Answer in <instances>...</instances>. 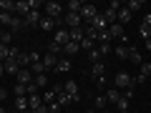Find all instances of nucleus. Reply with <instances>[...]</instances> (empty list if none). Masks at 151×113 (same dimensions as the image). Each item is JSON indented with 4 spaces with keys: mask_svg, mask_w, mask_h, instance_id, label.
<instances>
[{
    "mask_svg": "<svg viewBox=\"0 0 151 113\" xmlns=\"http://www.w3.org/2000/svg\"><path fill=\"white\" fill-rule=\"evenodd\" d=\"M136 83H134V75L126 73V70H121V73H116V78H113V88H126V91H131Z\"/></svg>",
    "mask_w": 151,
    "mask_h": 113,
    "instance_id": "f257e3e1",
    "label": "nucleus"
},
{
    "mask_svg": "<svg viewBox=\"0 0 151 113\" xmlns=\"http://www.w3.org/2000/svg\"><path fill=\"white\" fill-rule=\"evenodd\" d=\"M45 18H53V20H60V13H63V5L60 3H55V0H50V3H45Z\"/></svg>",
    "mask_w": 151,
    "mask_h": 113,
    "instance_id": "f03ea898",
    "label": "nucleus"
},
{
    "mask_svg": "<svg viewBox=\"0 0 151 113\" xmlns=\"http://www.w3.org/2000/svg\"><path fill=\"white\" fill-rule=\"evenodd\" d=\"M98 15V10H96V5H91V3H86V5L81 8V20H83V25H91V20Z\"/></svg>",
    "mask_w": 151,
    "mask_h": 113,
    "instance_id": "7ed1b4c3",
    "label": "nucleus"
},
{
    "mask_svg": "<svg viewBox=\"0 0 151 113\" xmlns=\"http://www.w3.org/2000/svg\"><path fill=\"white\" fill-rule=\"evenodd\" d=\"M63 23H65V28H68V30H73V28H81V25H83L81 13H65V15H63Z\"/></svg>",
    "mask_w": 151,
    "mask_h": 113,
    "instance_id": "20e7f679",
    "label": "nucleus"
},
{
    "mask_svg": "<svg viewBox=\"0 0 151 113\" xmlns=\"http://www.w3.org/2000/svg\"><path fill=\"white\" fill-rule=\"evenodd\" d=\"M108 35H111V40L116 38V40L126 43V30H124V25H119V23H113V25H108Z\"/></svg>",
    "mask_w": 151,
    "mask_h": 113,
    "instance_id": "39448f33",
    "label": "nucleus"
},
{
    "mask_svg": "<svg viewBox=\"0 0 151 113\" xmlns=\"http://www.w3.org/2000/svg\"><path fill=\"white\" fill-rule=\"evenodd\" d=\"M63 91L68 93L70 98H73V103L81 101V93H78V86H76V81H65V83H63Z\"/></svg>",
    "mask_w": 151,
    "mask_h": 113,
    "instance_id": "423d86ee",
    "label": "nucleus"
},
{
    "mask_svg": "<svg viewBox=\"0 0 151 113\" xmlns=\"http://www.w3.org/2000/svg\"><path fill=\"white\" fill-rule=\"evenodd\" d=\"M40 18H43L40 10H30L25 18H23V20H25V28H38V25H40Z\"/></svg>",
    "mask_w": 151,
    "mask_h": 113,
    "instance_id": "0eeeda50",
    "label": "nucleus"
},
{
    "mask_svg": "<svg viewBox=\"0 0 151 113\" xmlns=\"http://www.w3.org/2000/svg\"><path fill=\"white\" fill-rule=\"evenodd\" d=\"M68 40H70V30H68V28H58V30H55V40H53V43L63 48Z\"/></svg>",
    "mask_w": 151,
    "mask_h": 113,
    "instance_id": "6e6552de",
    "label": "nucleus"
},
{
    "mask_svg": "<svg viewBox=\"0 0 151 113\" xmlns=\"http://www.w3.org/2000/svg\"><path fill=\"white\" fill-rule=\"evenodd\" d=\"M33 78H35V75L30 73V68H20V70H18V75H15V81H18V83H23V86H30Z\"/></svg>",
    "mask_w": 151,
    "mask_h": 113,
    "instance_id": "1a4fd4ad",
    "label": "nucleus"
},
{
    "mask_svg": "<svg viewBox=\"0 0 151 113\" xmlns=\"http://www.w3.org/2000/svg\"><path fill=\"white\" fill-rule=\"evenodd\" d=\"M131 18H134V13H131L129 10V8H124V5H121V10H119V15H116V23H119V25H129V23H131Z\"/></svg>",
    "mask_w": 151,
    "mask_h": 113,
    "instance_id": "9d476101",
    "label": "nucleus"
},
{
    "mask_svg": "<svg viewBox=\"0 0 151 113\" xmlns=\"http://www.w3.org/2000/svg\"><path fill=\"white\" fill-rule=\"evenodd\" d=\"M103 73H106V65H103V63H93L91 65V78H93V81H103V78H106V75H103Z\"/></svg>",
    "mask_w": 151,
    "mask_h": 113,
    "instance_id": "9b49d317",
    "label": "nucleus"
},
{
    "mask_svg": "<svg viewBox=\"0 0 151 113\" xmlns=\"http://www.w3.org/2000/svg\"><path fill=\"white\" fill-rule=\"evenodd\" d=\"M3 68H5V75H18L20 65H18V60H15V58H8L5 63H3Z\"/></svg>",
    "mask_w": 151,
    "mask_h": 113,
    "instance_id": "f8f14e48",
    "label": "nucleus"
},
{
    "mask_svg": "<svg viewBox=\"0 0 151 113\" xmlns=\"http://www.w3.org/2000/svg\"><path fill=\"white\" fill-rule=\"evenodd\" d=\"M81 50V43H73V40H68V43L63 45V53H65V58H70V55H76Z\"/></svg>",
    "mask_w": 151,
    "mask_h": 113,
    "instance_id": "ddd939ff",
    "label": "nucleus"
},
{
    "mask_svg": "<svg viewBox=\"0 0 151 113\" xmlns=\"http://www.w3.org/2000/svg\"><path fill=\"white\" fill-rule=\"evenodd\" d=\"M83 38H86V25L73 28V30H70V40H73V43H81Z\"/></svg>",
    "mask_w": 151,
    "mask_h": 113,
    "instance_id": "4468645a",
    "label": "nucleus"
},
{
    "mask_svg": "<svg viewBox=\"0 0 151 113\" xmlns=\"http://www.w3.org/2000/svg\"><path fill=\"white\" fill-rule=\"evenodd\" d=\"M28 106H30V111L40 108V106H43V96H40V93H33V96H28Z\"/></svg>",
    "mask_w": 151,
    "mask_h": 113,
    "instance_id": "2eb2a0df",
    "label": "nucleus"
},
{
    "mask_svg": "<svg viewBox=\"0 0 151 113\" xmlns=\"http://www.w3.org/2000/svg\"><path fill=\"white\" fill-rule=\"evenodd\" d=\"M129 48H131L129 43H121V45H116V48H113V50H116V58H121V60H129Z\"/></svg>",
    "mask_w": 151,
    "mask_h": 113,
    "instance_id": "dca6fc26",
    "label": "nucleus"
},
{
    "mask_svg": "<svg viewBox=\"0 0 151 113\" xmlns=\"http://www.w3.org/2000/svg\"><path fill=\"white\" fill-rule=\"evenodd\" d=\"M23 28H25V20H23L20 15H15V18H13V23H10V28H8V30H10V33H20Z\"/></svg>",
    "mask_w": 151,
    "mask_h": 113,
    "instance_id": "f3484780",
    "label": "nucleus"
},
{
    "mask_svg": "<svg viewBox=\"0 0 151 113\" xmlns=\"http://www.w3.org/2000/svg\"><path fill=\"white\" fill-rule=\"evenodd\" d=\"M119 98H121V91H119V88H106V101H108V103H119Z\"/></svg>",
    "mask_w": 151,
    "mask_h": 113,
    "instance_id": "a211bd4d",
    "label": "nucleus"
},
{
    "mask_svg": "<svg viewBox=\"0 0 151 113\" xmlns=\"http://www.w3.org/2000/svg\"><path fill=\"white\" fill-rule=\"evenodd\" d=\"M55 70H58V73H68V70H70V58H58Z\"/></svg>",
    "mask_w": 151,
    "mask_h": 113,
    "instance_id": "6ab92c4d",
    "label": "nucleus"
},
{
    "mask_svg": "<svg viewBox=\"0 0 151 113\" xmlns=\"http://www.w3.org/2000/svg\"><path fill=\"white\" fill-rule=\"evenodd\" d=\"M55 25H58V23H55L53 18H45V15H43V18H40V25H38V28H40V30H53Z\"/></svg>",
    "mask_w": 151,
    "mask_h": 113,
    "instance_id": "aec40b11",
    "label": "nucleus"
},
{
    "mask_svg": "<svg viewBox=\"0 0 151 113\" xmlns=\"http://www.w3.org/2000/svg\"><path fill=\"white\" fill-rule=\"evenodd\" d=\"M45 70H48V68L43 65V58L38 60V63H33V65H30V73H33V75H45Z\"/></svg>",
    "mask_w": 151,
    "mask_h": 113,
    "instance_id": "412c9836",
    "label": "nucleus"
},
{
    "mask_svg": "<svg viewBox=\"0 0 151 113\" xmlns=\"http://www.w3.org/2000/svg\"><path fill=\"white\" fill-rule=\"evenodd\" d=\"M55 101H58L60 106H70V103H73V98H70L65 91H58V93H55Z\"/></svg>",
    "mask_w": 151,
    "mask_h": 113,
    "instance_id": "4be33fe9",
    "label": "nucleus"
},
{
    "mask_svg": "<svg viewBox=\"0 0 151 113\" xmlns=\"http://www.w3.org/2000/svg\"><path fill=\"white\" fill-rule=\"evenodd\" d=\"M15 111H20V113L30 111V106H28V96H23V98H15Z\"/></svg>",
    "mask_w": 151,
    "mask_h": 113,
    "instance_id": "5701e85b",
    "label": "nucleus"
},
{
    "mask_svg": "<svg viewBox=\"0 0 151 113\" xmlns=\"http://www.w3.org/2000/svg\"><path fill=\"white\" fill-rule=\"evenodd\" d=\"M129 60H131L134 65H141V63H144V58H141V53H139L136 48H129Z\"/></svg>",
    "mask_w": 151,
    "mask_h": 113,
    "instance_id": "b1692460",
    "label": "nucleus"
},
{
    "mask_svg": "<svg viewBox=\"0 0 151 113\" xmlns=\"http://www.w3.org/2000/svg\"><path fill=\"white\" fill-rule=\"evenodd\" d=\"M18 65H20V68H30V53L20 50V55H18Z\"/></svg>",
    "mask_w": 151,
    "mask_h": 113,
    "instance_id": "393cba45",
    "label": "nucleus"
},
{
    "mask_svg": "<svg viewBox=\"0 0 151 113\" xmlns=\"http://www.w3.org/2000/svg\"><path fill=\"white\" fill-rule=\"evenodd\" d=\"M83 5H86L83 0H70L65 8H68V13H81V8H83Z\"/></svg>",
    "mask_w": 151,
    "mask_h": 113,
    "instance_id": "a878e982",
    "label": "nucleus"
},
{
    "mask_svg": "<svg viewBox=\"0 0 151 113\" xmlns=\"http://www.w3.org/2000/svg\"><path fill=\"white\" fill-rule=\"evenodd\" d=\"M0 10L13 13V15H15V3H13V0H0Z\"/></svg>",
    "mask_w": 151,
    "mask_h": 113,
    "instance_id": "bb28decb",
    "label": "nucleus"
},
{
    "mask_svg": "<svg viewBox=\"0 0 151 113\" xmlns=\"http://www.w3.org/2000/svg\"><path fill=\"white\" fill-rule=\"evenodd\" d=\"M55 63H58V58H55V55H50V53H45L43 55V65H45V68H55Z\"/></svg>",
    "mask_w": 151,
    "mask_h": 113,
    "instance_id": "cd10ccee",
    "label": "nucleus"
},
{
    "mask_svg": "<svg viewBox=\"0 0 151 113\" xmlns=\"http://www.w3.org/2000/svg\"><path fill=\"white\" fill-rule=\"evenodd\" d=\"M124 8H129L131 13H136V10H141V8H144V0H129Z\"/></svg>",
    "mask_w": 151,
    "mask_h": 113,
    "instance_id": "c85d7f7f",
    "label": "nucleus"
},
{
    "mask_svg": "<svg viewBox=\"0 0 151 113\" xmlns=\"http://www.w3.org/2000/svg\"><path fill=\"white\" fill-rule=\"evenodd\" d=\"M88 58H91V63H103V55H101V50H98V48L88 50Z\"/></svg>",
    "mask_w": 151,
    "mask_h": 113,
    "instance_id": "c756f323",
    "label": "nucleus"
},
{
    "mask_svg": "<svg viewBox=\"0 0 151 113\" xmlns=\"http://www.w3.org/2000/svg\"><path fill=\"white\" fill-rule=\"evenodd\" d=\"M96 48V40H93V38H83L81 40V50H93Z\"/></svg>",
    "mask_w": 151,
    "mask_h": 113,
    "instance_id": "7c9ffc66",
    "label": "nucleus"
},
{
    "mask_svg": "<svg viewBox=\"0 0 151 113\" xmlns=\"http://www.w3.org/2000/svg\"><path fill=\"white\" fill-rule=\"evenodd\" d=\"M139 73L144 75V78H149V75H151V63H149V60H144V63L139 65Z\"/></svg>",
    "mask_w": 151,
    "mask_h": 113,
    "instance_id": "2f4dec72",
    "label": "nucleus"
},
{
    "mask_svg": "<svg viewBox=\"0 0 151 113\" xmlns=\"http://www.w3.org/2000/svg\"><path fill=\"white\" fill-rule=\"evenodd\" d=\"M33 83H35V88H45V86H48V75H35Z\"/></svg>",
    "mask_w": 151,
    "mask_h": 113,
    "instance_id": "473e14b6",
    "label": "nucleus"
},
{
    "mask_svg": "<svg viewBox=\"0 0 151 113\" xmlns=\"http://www.w3.org/2000/svg\"><path fill=\"white\" fill-rule=\"evenodd\" d=\"M10 38H13L10 30H3V28H0V43H3V45H10Z\"/></svg>",
    "mask_w": 151,
    "mask_h": 113,
    "instance_id": "72a5a7b5",
    "label": "nucleus"
},
{
    "mask_svg": "<svg viewBox=\"0 0 151 113\" xmlns=\"http://www.w3.org/2000/svg\"><path fill=\"white\" fill-rule=\"evenodd\" d=\"M139 35L144 38V40H149V38H151V28H149V25H144V23H141V25H139Z\"/></svg>",
    "mask_w": 151,
    "mask_h": 113,
    "instance_id": "f704fd0d",
    "label": "nucleus"
},
{
    "mask_svg": "<svg viewBox=\"0 0 151 113\" xmlns=\"http://www.w3.org/2000/svg\"><path fill=\"white\" fill-rule=\"evenodd\" d=\"M28 96V86H23V83H15V98H23Z\"/></svg>",
    "mask_w": 151,
    "mask_h": 113,
    "instance_id": "c9c22d12",
    "label": "nucleus"
},
{
    "mask_svg": "<svg viewBox=\"0 0 151 113\" xmlns=\"http://www.w3.org/2000/svg\"><path fill=\"white\" fill-rule=\"evenodd\" d=\"M106 106H108L106 96H96V108H98V111H106Z\"/></svg>",
    "mask_w": 151,
    "mask_h": 113,
    "instance_id": "e433bc0d",
    "label": "nucleus"
},
{
    "mask_svg": "<svg viewBox=\"0 0 151 113\" xmlns=\"http://www.w3.org/2000/svg\"><path fill=\"white\" fill-rule=\"evenodd\" d=\"M53 101H55V91H45L43 93V103H45V106H50Z\"/></svg>",
    "mask_w": 151,
    "mask_h": 113,
    "instance_id": "4c0bfd02",
    "label": "nucleus"
},
{
    "mask_svg": "<svg viewBox=\"0 0 151 113\" xmlns=\"http://www.w3.org/2000/svg\"><path fill=\"white\" fill-rule=\"evenodd\" d=\"M48 53H50V55H55V58H58V55L63 53V48H60V45H55V43H50V45H48Z\"/></svg>",
    "mask_w": 151,
    "mask_h": 113,
    "instance_id": "58836bf2",
    "label": "nucleus"
},
{
    "mask_svg": "<svg viewBox=\"0 0 151 113\" xmlns=\"http://www.w3.org/2000/svg\"><path fill=\"white\" fill-rule=\"evenodd\" d=\"M98 50H101V55H108V53H111V43H106V45H98Z\"/></svg>",
    "mask_w": 151,
    "mask_h": 113,
    "instance_id": "ea45409f",
    "label": "nucleus"
},
{
    "mask_svg": "<svg viewBox=\"0 0 151 113\" xmlns=\"http://www.w3.org/2000/svg\"><path fill=\"white\" fill-rule=\"evenodd\" d=\"M30 113H48V106H45V103H43V106H40V108H35V111H30Z\"/></svg>",
    "mask_w": 151,
    "mask_h": 113,
    "instance_id": "a19ab883",
    "label": "nucleus"
},
{
    "mask_svg": "<svg viewBox=\"0 0 151 113\" xmlns=\"http://www.w3.org/2000/svg\"><path fill=\"white\" fill-rule=\"evenodd\" d=\"M141 23H144V25H149V28H151V13H149V15H146V18H144V20H141Z\"/></svg>",
    "mask_w": 151,
    "mask_h": 113,
    "instance_id": "79ce46f5",
    "label": "nucleus"
},
{
    "mask_svg": "<svg viewBox=\"0 0 151 113\" xmlns=\"http://www.w3.org/2000/svg\"><path fill=\"white\" fill-rule=\"evenodd\" d=\"M5 98H8V91H5V88H0V101H5Z\"/></svg>",
    "mask_w": 151,
    "mask_h": 113,
    "instance_id": "37998d69",
    "label": "nucleus"
},
{
    "mask_svg": "<svg viewBox=\"0 0 151 113\" xmlns=\"http://www.w3.org/2000/svg\"><path fill=\"white\" fill-rule=\"evenodd\" d=\"M144 45H146V50H151V38H149V40H144Z\"/></svg>",
    "mask_w": 151,
    "mask_h": 113,
    "instance_id": "c03bdc74",
    "label": "nucleus"
},
{
    "mask_svg": "<svg viewBox=\"0 0 151 113\" xmlns=\"http://www.w3.org/2000/svg\"><path fill=\"white\" fill-rule=\"evenodd\" d=\"M3 75H5V68H3V63H0V78H3Z\"/></svg>",
    "mask_w": 151,
    "mask_h": 113,
    "instance_id": "a18cd8bd",
    "label": "nucleus"
},
{
    "mask_svg": "<svg viewBox=\"0 0 151 113\" xmlns=\"http://www.w3.org/2000/svg\"><path fill=\"white\" fill-rule=\"evenodd\" d=\"M0 113H8V111H5V108H0Z\"/></svg>",
    "mask_w": 151,
    "mask_h": 113,
    "instance_id": "49530a36",
    "label": "nucleus"
},
{
    "mask_svg": "<svg viewBox=\"0 0 151 113\" xmlns=\"http://www.w3.org/2000/svg\"><path fill=\"white\" fill-rule=\"evenodd\" d=\"M86 113H96V111H86Z\"/></svg>",
    "mask_w": 151,
    "mask_h": 113,
    "instance_id": "de8ad7c7",
    "label": "nucleus"
},
{
    "mask_svg": "<svg viewBox=\"0 0 151 113\" xmlns=\"http://www.w3.org/2000/svg\"><path fill=\"white\" fill-rule=\"evenodd\" d=\"M119 113H129V111H119Z\"/></svg>",
    "mask_w": 151,
    "mask_h": 113,
    "instance_id": "09e8293b",
    "label": "nucleus"
}]
</instances>
